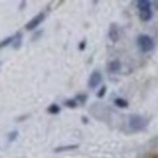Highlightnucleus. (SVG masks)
Listing matches in <instances>:
<instances>
[{
	"label": "nucleus",
	"instance_id": "4468645a",
	"mask_svg": "<svg viewBox=\"0 0 158 158\" xmlns=\"http://www.w3.org/2000/svg\"><path fill=\"white\" fill-rule=\"evenodd\" d=\"M136 6H138L139 11L145 10V9H151V2L148 0H139L136 1Z\"/></svg>",
	"mask_w": 158,
	"mask_h": 158
},
{
	"label": "nucleus",
	"instance_id": "f8f14e48",
	"mask_svg": "<svg viewBox=\"0 0 158 158\" xmlns=\"http://www.w3.org/2000/svg\"><path fill=\"white\" fill-rule=\"evenodd\" d=\"M63 105H64L67 108H69V110H76V108L78 107L79 103L77 102L76 99H67V100H64Z\"/></svg>",
	"mask_w": 158,
	"mask_h": 158
},
{
	"label": "nucleus",
	"instance_id": "20e7f679",
	"mask_svg": "<svg viewBox=\"0 0 158 158\" xmlns=\"http://www.w3.org/2000/svg\"><path fill=\"white\" fill-rule=\"evenodd\" d=\"M101 81H102V74H101V72L100 71H94L90 74V77H89L88 86H89V89H95V88H98L100 84H101Z\"/></svg>",
	"mask_w": 158,
	"mask_h": 158
},
{
	"label": "nucleus",
	"instance_id": "f3484780",
	"mask_svg": "<svg viewBox=\"0 0 158 158\" xmlns=\"http://www.w3.org/2000/svg\"><path fill=\"white\" fill-rule=\"evenodd\" d=\"M106 93H107V86H106V85H102V86L100 88V90L98 91L96 96H98L99 99H102V98L106 95Z\"/></svg>",
	"mask_w": 158,
	"mask_h": 158
},
{
	"label": "nucleus",
	"instance_id": "ddd939ff",
	"mask_svg": "<svg viewBox=\"0 0 158 158\" xmlns=\"http://www.w3.org/2000/svg\"><path fill=\"white\" fill-rule=\"evenodd\" d=\"M46 111H48L49 114H59L60 112H61V107H60L57 103L54 102V103H51V105L48 107Z\"/></svg>",
	"mask_w": 158,
	"mask_h": 158
},
{
	"label": "nucleus",
	"instance_id": "2eb2a0df",
	"mask_svg": "<svg viewBox=\"0 0 158 158\" xmlns=\"http://www.w3.org/2000/svg\"><path fill=\"white\" fill-rule=\"evenodd\" d=\"M17 138H19V131H17V130L10 131L9 135H7V141H9V142H14V141H16Z\"/></svg>",
	"mask_w": 158,
	"mask_h": 158
},
{
	"label": "nucleus",
	"instance_id": "a211bd4d",
	"mask_svg": "<svg viewBox=\"0 0 158 158\" xmlns=\"http://www.w3.org/2000/svg\"><path fill=\"white\" fill-rule=\"evenodd\" d=\"M85 48H86V41H85V40L80 41V43H79V46H78L79 50H80V51H84V50H85Z\"/></svg>",
	"mask_w": 158,
	"mask_h": 158
},
{
	"label": "nucleus",
	"instance_id": "39448f33",
	"mask_svg": "<svg viewBox=\"0 0 158 158\" xmlns=\"http://www.w3.org/2000/svg\"><path fill=\"white\" fill-rule=\"evenodd\" d=\"M108 38L112 40L113 43H117L119 39V29L118 26L116 23H111L110 24V29H108Z\"/></svg>",
	"mask_w": 158,
	"mask_h": 158
},
{
	"label": "nucleus",
	"instance_id": "9b49d317",
	"mask_svg": "<svg viewBox=\"0 0 158 158\" xmlns=\"http://www.w3.org/2000/svg\"><path fill=\"white\" fill-rule=\"evenodd\" d=\"M113 103H114L117 107H119V108H128V107H129V102L125 99H123V98H117V99H114Z\"/></svg>",
	"mask_w": 158,
	"mask_h": 158
},
{
	"label": "nucleus",
	"instance_id": "7ed1b4c3",
	"mask_svg": "<svg viewBox=\"0 0 158 158\" xmlns=\"http://www.w3.org/2000/svg\"><path fill=\"white\" fill-rule=\"evenodd\" d=\"M45 17H46V16H45V12H39V14H37L35 16H33V19H31V20L26 23V26H24L26 31L32 32V31L37 29L40 24L44 22Z\"/></svg>",
	"mask_w": 158,
	"mask_h": 158
},
{
	"label": "nucleus",
	"instance_id": "9d476101",
	"mask_svg": "<svg viewBox=\"0 0 158 158\" xmlns=\"http://www.w3.org/2000/svg\"><path fill=\"white\" fill-rule=\"evenodd\" d=\"M21 45H22V33H21V32H17V33L15 34V40H14V43H12V48H14L15 50H19L21 48Z\"/></svg>",
	"mask_w": 158,
	"mask_h": 158
},
{
	"label": "nucleus",
	"instance_id": "f257e3e1",
	"mask_svg": "<svg viewBox=\"0 0 158 158\" xmlns=\"http://www.w3.org/2000/svg\"><path fill=\"white\" fill-rule=\"evenodd\" d=\"M136 44H138L139 49H140L141 52H150L155 48L153 40L147 34H140L138 37V39H136Z\"/></svg>",
	"mask_w": 158,
	"mask_h": 158
},
{
	"label": "nucleus",
	"instance_id": "4be33fe9",
	"mask_svg": "<svg viewBox=\"0 0 158 158\" xmlns=\"http://www.w3.org/2000/svg\"><path fill=\"white\" fill-rule=\"evenodd\" d=\"M0 63H1V62H0Z\"/></svg>",
	"mask_w": 158,
	"mask_h": 158
},
{
	"label": "nucleus",
	"instance_id": "6e6552de",
	"mask_svg": "<svg viewBox=\"0 0 158 158\" xmlns=\"http://www.w3.org/2000/svg\"><path fill=\"white\" fill-rule=\"evenodd\" d=\"M78 147H79L78 145H63V146L55 147L54 148V152L55 153H60V152H66V151H73V150H77Z\"/></svg>",
	"mask_w": 158,
	"mask_h": 158
},
{
	"label": "nucleus",
	"instance_id": "423d86ee",
	"mask_svg": "<svg viewBox=\"0 0 158 158\" xmlns=\"http://www.w3.org/2000/svg\"><path fill=\"white\" fill-rule=\"evenodd\" d=\"M120 68H122V63L118 60H113V61L108 62V64H107V72L108 73H117L120 71Z\"/></svg>",
	"mask_w": 158,
	"mask_h": 158
},
{
	"label": "nucleus",
	"instance_id": "aec40b11",
	"mask_svg": "<svg viewBox=\"0 0 158 158\" xmlns=\"http://www.w3.org/2000/svg\"><path fill=\"white\" fill-rule=\"evenodd\" d=\"M81 120L84 122V124H88V122H89V120H88V118H86V117H81Z\"/></svg>",
	"mask_w": 158,
	"mask_h": 158
},
{
	"label": "nucleus",
	"instance_id": "f03ea898",
	"mask_svg": "<svg viewBox=\"0 0 158 158\" xmlns=\"http://www.w3.org/2000/svg\"><path fill=\"white\" fill-rule=\"evenodd\" d=\"M148 122L140 114H131L129 117V127L134 131H141L147 127Z\"/></svg>",
	"mask_w": 158,
	"mask_h": 158
},
{
	"label": "nucleus",
	"instance_id": "1a4fd4ad",
	"mask_svg": "<svg viewBox=\"0 0 158 158\" xmlns=\"http://www.w3.org/2000/svg\"><path fill=\"white\" fill-rule=\"evenodd\" d=\"M14 40H15V34H14V35H9V37L4 38V39L0 41V50H2L4 48H6V46H9V45H12Z\"/></svg>",
	"mask_w": 158,
	"mask_h": 158
},
{
	"label": "nucleus",
	"instance_id": "412c9836",
	"mask_svg": "<svg viewBox=\"0 0 158 158\" xmlns=\"http://www.w3.org/2000/svg\"><path fill=\"white\" fill-rule=\"evenodd\" d=\"M152 158H158V156H153Z\"/></svg>",
	"mask_w": 158,
	"mask_h": 158
},
{
	"label": "nucleus",
	"instance_id": "0eeeda50",
	"mask_svg": "<svg viewBox=\"0 0 158 158\" xmlns=\"http://www.w3.org/2000/svg\"><path fill=\"white\" fill-rule=\"evenodd\" d=\"M139 16H140V20L142 21V22H148V21H151L153 14H152L151 9H145V10H141L139 12Z\"/></svg>",
	"mask_w": 158,
	"mask_h": 158
},
{
	"label": "nucleus",
	"instance_id": "6ab92c4d",
	"mask_svg": "<svg viewBox=\"0 0 158 158\" xmlns=\"http://www.w3.org/2000/svg\"><path fill=\"white\" fill-rule=\"evenodd\" d=\"M28 117H29V114H26V116H21V117H17V118H16V120H17V122H22V120L27 119Z\"/></svg>",
	"mask_w": 158,
	"mask_h": 158
},
{
	"label": "nucleus",
	"instance_id": "dca6fc26",
	"mask_svg": "<svg viewBox=\"0 0 158 158\" xmlns=\"http://www.w3.org/2000/svg\"><path fill=\"white\" fill-rule=\"evenodd\" d=\"M76 100H77L78 103L84 105V103L88 101V95H86V94H78V95L76 96Z\"/></svg>",
	"mask_w": 158,
	"mask_h": 158
}]
</instances>
